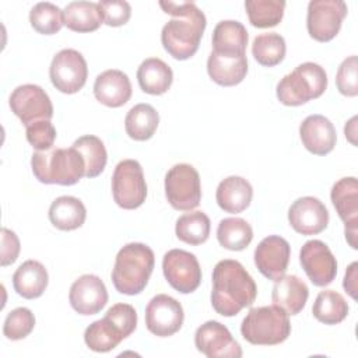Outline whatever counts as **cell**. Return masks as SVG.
I'll list each match as a JSON object with an SVG mask.
<instances>
[{
    "label": "cell",
    "instance_id": "1",
    "mask_svg": "<svg viewBox=\"0 0 358 358\" xmlns=\"http://www.w3.org/2000/svg\"><path fill=\"white\" fill-rule=\"evenodd\" d=\"M159 6L164 13L173 15L161 32L164 49L176 60L192 57L207 25L204 13L192 1H159Z\"/></svg>",
    "mask_w": 358,
    "mask_h": 358
},
{
    "label": "cell",
    "instance_id": "2",
    "mask_svg": "<svg viewBox=\"0 0 358 358\" xmlns=\"http://www.w3.org/2000/svg\"><path fill=\"white\" fill-rule=\"evenodd\" d=\"M257 295V287L246 268L232 259L221 260L213 270L211 305L225 317L238 315L250 306Z\"/></svg>",
    "mask_w": 358,
    "mask_h": 358
},
{
    "label": "cell",
    "instance_id": "3",
    "mask_svg": "<svg viewBox=\"0 0 358 358\" xmlns=\"http://www.w3.org/2000/svg\"><path fill=\"white\" fill-rule=\"evenodd\" d=\"M155 256L144 243H127L116 255L112 270V282L117 292L124 295L140 294L154 270Z\"/></svg>",
    "mask_w": 358,
    "mask_h": 358
},
{
    "label": "cell",
    "instance_id": "4",
    "mask_svg": "<svg viewBox=\"0 0 358 358\" xmlns=\"http://www.w3.org/2000/svg\"><path fill=\"white\" fill-rule=\"evenodd\" d=\"M31 166L35 178L46 185H76L85 176V162L81 154L70 148H50L32 154Z\"/></svg>",
    "mask_w": 358,
    "mask_h": 358
},
{
    "label": "cell",
    "instance_id": "5",
    "mask_svg": "<svg viewBox=\"0 0 358 358\" xmlns=\"http://www.w3.org/2000/svg\"><path fill=\"white\" fill-rule=\"evenodd\" d=\"M242 337L253 345H275L291 334L288 315L278 306L252 308L241 324Z\"/></svg>",
    "mask_w": 358,
    "mask_h": 358
},
{
    "label": "cell",
    "instance_id": "6",
    "mask_svg": "<svg viewBox=\"0 0 358 358\" xmlns=\"http://www.w3.org/2000/svg\"><path fill=\"white\" fill-rule=\"evenodd\" d=\"M327 88V74L322 66L306 62L284 76L277 84V98L282 105L299 106L319 98Z\"/></svg>",
    "mask_w": 358,
    "mask_h": 358
},
{
    "label": "cell",
    "instance_id": "7",
    "mask_svg": "<svg viewBox=\"0 0 358 358\" xmlns=\"http://www.w3.org/2000/svg\"><path fill=\"white\" fill-rule=\"evenodd\" d=\"M165 196L168 203L180 211H190L200 204V175L189 164H176L165 175Z\"/></svg>",
    "mask_w": 358,
    "mask_h": 358
},
{
    "label": "cell",
    "instance_id": "8",
    "mask_svg": "<svg viewBox=\"0 0 358 358\" xmlns=\"http://www.w3.org/2000/svg\"><path fill=\"white\" fill-rule=\"evenodd\" d=\"M112 194L115 203L124 210H134L145 201L147 183L143 168L136 159H123L116 165Z\"/></svg>",
    "mask_w": 358,
    "mask_h": 358
},
{
    "label": "cell",
    "instance_id": "9",
    "mask_svg": "<svg viewBox=\"0 0 358 358\" xmlns=\"http://www.w3.org/2000/svg\"><path fill=\"white\" fill-rule=\"evenodd\" d=\"M87 76V62L78 50L63 49L53 56L49 77L57 91L63 94L78 92L85 85Z\"/></svg>",
    "mask_w": 358,
    "mask_h": 358
},
{
    "label": "cell",
    "instance_id": "10",
    "mask_svg": "<svg viewBox=\"0 0 358 358\" xmlns=\"http://www.w3.org/2000/svg\"><path fill=\"white\" fill-rule=\"evenodd\" d=\"M347 4L341 0H312L308 4L306 28L317 42L331 41L347 15Z\"/></svg>",
    "mask_w": 358,
    "mask_h": 358
},
{
    "label": "cell",
    "instance_id": "11",
    "mask_svg": "<svg viewBox=\"0 0 358 358\" xmlns=\"http://www.w3.org/2000/svg\"><path fill=\"white\" fill-rule=\"evenodd\" d=\"M162 271L168 284L180 294L196 291L201 282L197 257L183 249H172L164 255Z\"/></svg>",
    "mask_w": 358,
    "mask_h": 358
},
{
    "label": "cell",
    "instance_id": "12",
    "mask_svg": "<svg viewBox=\"0 0 358 358\" xmlns=\"http://www.w3.org/2000/svg\"><path fill=\"white\" fill-rule=\"evenodd\" d=\"M11 112L25 124L38 120H50L53 116V105L43 88L35 84H24L17 87L8 99Z\"/></svg>",
    "mask_w": 358,
    "mask_h": 358
},
{
    "label": "cell",
    "instance_id": "13",
    "mask_svg": "<svg viewBox=\"0 0 358 358\" xmlns=\"http://www.w3.org/2000/svg\"><path fill=\"white\" fill-rule=\"evenodd\" d=\"M183 319L182 305L166 294L155 295L145 308V326L157 337H169L179 331Z\"/></svg>",
    "mask_w": 358,
    "mask_h": 358
},
{
    "label": "cell",
    "instance_id": "14",
    "mask_svg": "<svg viewBox=\"0 0 358 358\" xmlns=\"http://www.w3.org/2000/svg\"><path fill=\"white\" fill-rule=\"evenodd\" d=\"M299 262L308 278L316 287H326L336 278V257L329 246L319 239H312L303 243L299 252Z\"/></svg>",
    "mask_w": 358,
    "mask_h": 358
},
{
    "label": "cell",
    "instance_id": "15",
    "mask_svg": "<svg viewBox=\"0 0 358 358\" xmlns=\"http://www.w3.org/2000/svg\"><path fill=\"white\" fill-rule=\"evenodd\" d=\"M331 203L343 220L345 239L352 249L358 248V182L357 178L348 176L337 180L331 187Z\"/></svg>",
    "mask_w": 358,
    "mask_h": 358
},
{
    "label": "cell",
    "instance_id": "16",
    "mask_svg": "<svg viewBox=\"0 0 358 358\" xmlns=\"http://www.w3.org/2000/svg\"><path fill=\"white\" fill-rule=\"evenodd\" d=\"M196 348L207 358H239L242 348L229 330L215 320L201 324L194 334Z\"/></svg>",
    "mask_w": 358,
    "mask_h": 358
},
{
    "label": "cell",
    "instance_id": "17",
    "mask_svg": "<svg viewBox=\"0 0 358 358\" xmlns=\"http://www.w3.org/2000/svg\"><path fill=\"white\" fill-rule=\"evenodd\" d=\"M291 257L289 243L278 236H266L255 249V264L257 270L268 280H280L288 267Z\"/></svg>",
    "mask_w": 358,
    "mask_h": 358
},
{
    "label": "cell",
    "instance_id": "18",
    "mask_svg": "<svg viewBox=\"0 0 358 358\" xmlns=\"http://www.w3.org/2000/svg\"><path fill=\"white\" fill-rule=\"evenodd\" d=\"M69 301L77 313L84 316L96 315L108 302V291L98 275L84 274L71 284Z\"/></svg>",
    "mask_w": 358,
    "mask_h": 358
},
{
    "label": "cell",
    "instance_id": "19",
    "mask_svg": "<svg viewBox=\"0 0 358 358\" xmlns=\"http://www.w3.org/2000/svg\"><path fill=\"white\" fill-rule=\"evenodd\" d=\"M289 225L301 235H316L327 228L329 211L316 197L296 199L288 210Z\"/></svg>",
    "mask_w": 358,
    "mask_h": 358
},
{
    "label": "cell",
    "instance_id": "20",
    "mask_svg": "<svg viewBox=\"0 0 358 358\" xmlns=\"http://www.w3.org/2000/svg\"><path fill=\"white\" fill-rule=\"evenodd\" d=\"M303 147L315 155H326L333 151L337 134L333 123L322 115L308 116L299 126Z\"/></svg>",
    "mask_w": 358,
    "mask_h": 358
},
{
    "label": "cell",
    "instance_id": "21",
    "mask_svg": "<svg viewBox=\"0 0 358 358\" xmlns=\"http://www.w3.org/2000/svg\"><path fill=\"white\" fill-rule=\"evenodd\" d=\"M94 95L102 105L109 108H119L130 99L131 83L126 73L110 69L101 73L95 78Z\"/></svg>",
    "mask_w": 358,
    "mask_h": 358
},
{
    "label": "cell",
    "instance_id": "22",
    "mask_svg": "<svg viewBox=\"0 0 358 358\" xmlns=\"http://www.w3.org/2000/svg\"><path fill=\"white\" fill-rule=\"evenodd\" d=\"M309 296L308 285L296 275H282L275 281L271 299L273 303L281 308L287 315H298L306 305Z\"/></svg>",
    "mask_w": 358,
    "mask_h": 358
},
{
    "label": "cell",
    "instance_id": "23",
    "mask_svg": "<svg viewBox=\"0 0 358 358\" xmlns=\"http://www.w3.org/2000/svg\"><path fill=\"white\" fill-rule=\"evenodd\" d=\"M207 73L210 78L218 85H236L243 81L248 73L246 55L229 56L211 52L207 59Z\"/></svg>",
    "mask_w": 358,
    "mask_h": 358
},
{
    "label": "cell",
    "instance_id": "24",
    "mask_svg": "<svg viewBox=\"0 0 358 358\" xmlns=\"http://www.w3.org/2000/svg\"><path fill=\"white\" fill-rule=\"evenodd\" d=\"M253 197L252 185L242 176H228L220 182L215 193L217 204L221 210L238 214L250 206Z\"/></svg>",
    "mask_w": 358,
    "mask_h": 358
},
{
    "label": "cell",
    "instance_id": "25",
    "mask_svg": "<svg viewBox=\"0 0 358 358\" xmlns=\"http://www.w3.org/2000/svg\"><path fill=\"white\" fill-rule=\"evenodd\" d=\"M248 39V31L239 21H220L213 32V52L229 56H243L246 55Z\"/></svg>",
    "mask_w": 358,
    "mask_h": 358
},
{
    "label": "cell",
    "instance_id": "26",
    "mask_svg": "<svg viewBox=\"0 0 358 358\" xmlns=\"http://www.w3.org/2000/svg\"><path fill=\"white\" fill-rule=\"evenodd\" d=\"M49 282V275L42 263L38 260L24 262L13 275L15 292L25 299L39 298Z\"/></svg>",
    "mask_w": 358,
    "mask_h": 358
},
{
    "label": "cell",
    "instance_id": "27",
    "mask_svg": "<svg viewBox=\"0 0 358 358\" xmlns=\"http://www.w3.org/2000/svg\"><path fill=\"white\" fill-rule=\"evenodd\" d=\"M173 80L172 69L158 57L145 59L137 70V81L140 88L150 95L165 94Z\"/></svg>",
    "mask_w": 358,
    "mask_h": 358
},
{
    "label": "cell",
    "instance_id": "28",
    "mask_svg": "<svg viewBox=\"0 0 358 358\" xmlns=\"http://www.w3.org/2000/svg\"><path fill=\"white\" fill-rule=\"evenodd\" d=\"M87 217L83 201L74 196H60L49 207V220L53 227L62 231L80 228Z\"/></svg>",
    "mask_w": 358,
    "mask_h": 358
},
{
    "label": "cell",
    "instance_id": "29",
    "mask_svg": "<svg viewBox=\"0 0 358 358\" xmlns=\"http://www.w3.org/2000/svg\"><path fill=\"white\" fill-rule=\"evenodd\" d=\"M64 25L74 32L96 31L102 21L98 3L94 1H71L63 10Z\"/></svg>",
    "mask_w": 358,
    "mask_h": 358
},
{
    "label": "cell",
    "instance_id": "30",
    "mask_svg": "<svg viewBox=\"0 0 358 358\" xmlns=\"http://www.w3.org/2000/svg\"><path fill=\"white\" fill-rule=\"evenodd\" d=\"M158 123V112L148 103H138L127 112L124 129L130 138L136 141H145L154 136Z\"/></svg>",
    "mask_w": 358,
    "mask_h": 358
},
{
    "label": "cell",
    "instance_id": "31",
    "mask_svg": "<svg viewBox=\"0 0 358 358\" xmlns=\"http://www.w3.org/2000/svg\"><path fill=\"white\" fill-rule=\"evenodd\" d=\"M217 239L222 248L239 252L252 242L253 229L246 220L239 217H228L220 221L217 228Z\"/></svg>",
    "mask_w": 358,
    "mask_h": 358
},
{
    "label": "cell",
    "instance_id": "32",
    "mask_svg": "<svg viewBox=\"0 0 358 358\" xmlns=\"http://www.w3.org/2000/svg\"><path fill=\"white\" fill-rule=\"evenodd\" d=\"M210 218L203 211H192L180 215L176 221L175 234L187 245H201L210 235Z\"/></svg>",
    "mask_w": 358,
    "mask_h": 358
},
{
    "label": "cell",
    "instance_id": "33",
    "mask_svg": "<svg viewBox=\"0 0 358 358\" xmlns=\"http://www.w3.org/2000/svg\"><path fill=\"white\" fill-rule=\"evenodd\" d=\"M312 313L324 324H337L347 317L348 305L341 294L333 289H324L316 296Z\"/></svg>",
    "mask_w": 358,
    "mask_h": 358
},
{
    "label": "cell",
    "instance_id": "34",
    "mask_svg": "<svg viewBox=\"0 0 358 358\" xmlns=\"http://www.w3.org/2000/svg\"><path fill=\"white\" fill-rule=\"evenodd\" d=\"M285 50V41L277 32L260 34L255 38L252 45V55L255 60L264 67L280 64L284 60Z\"/></svg>",
    "mask_w": 358,
    "mask_h": 358
},
{
    "label": "cell",
    "instance_id": "35",
    "mask_svg": "<svg viewBox=\"0 0 358 358\" xmlns=\"http://www.w3.org/2000/svg\"><path fill=\"white\" fill-rule=\"evenodd\" d=\"M123 338L122 333L105 317L92 322L84 333L87 347L95 352L112 351Z\"/></svg>",
    "mask_w": 358,
    "mask_h": 358
},
{
    "label": "cell",
    "instance_id": "36",
    "mask_svg": "<svg viewBox=\"0 0 358 358\" xmlns=\"http://www.w3.org/2000/svg\"><path fill=\"white\" fill-rule=\"evenodd\" d=\"M73 147L84 158L87 178H95L105 169V165L108 161V154H106V148L99 137L92 136V134L83 136L73 143Z\"/></svg>",
    "mask_w": 358,
    "mask_h": 358
},
{
    "label": "cell",
    "instance_id": "37",
    "mask_svg": "<svg viewBox=\"0 0 358 358\" xmlns=\"http://www.w3.org/2000/svg\"><path fill=\"white\" fill-rule=\"evenodd\" d=\"M245 8L249 22L256 28L275 27L284 15L285 1L282 0H248Z\"/></svg>",
    "mask_w": 358,
    "mask_h": 358
},
{
    "label": "cell",
    "instance_id": "38",
    "mask_svg": "<svg viewBox=\"0 0 358 358\" xmlns=\"http://www.w3.org/2000/svg\"><path fill=\"white\" fill-rule=\"evenodd\" d=\"M29 22L36 32L42 35H53L64 25L63 11L53 3L42 1L31 8Z\"/></svg>",
    "mask_w": 358,
    "mask_h": 358
},
{
    "label": "cell",
    "instance_id": "39",
    "mask_svg": "<svg viewBox=\"0 0 358 358\" xmlns=\"http://www.w3.org/2000/svg\"><path fill=\"white\" fill-rule=\"evenodd\" d=\"M35 327V316L28 308L13 309L3 324V334L8 340H22Z\"/></svg>",
    "mask_w": 358,
    "mask_h": 358
},
{
    "label": "cell",
    "instance_id": "40",
    "mask_svg": "<svg viewBox=\"0 0 358 358\" xmlns=\"http://www.w3.org/2000/svg\"><path fill=\"white\" fill-rule=\"evenodd\" d=\"M103 317L108 319L124 338L129 337L137 326V312L129 303H115L108 309Z\"/></svg>",
    "mask_w": 358,
    "mask_h": 358
},
{
    "label": "cell",
    "instance_id": "41",
    "mask_svg": "<svg viewBox=\"0 0 358 358\" xmlns=\"http://www.w3.org/2000/svg\"><path fill=\"white\" fill-rule=\"evenodd\" d=\"M337 90L345 96H357L358 94V59L350 56L340 64L336 74Z\"/></svg>",
    "mask_w": 358,
    "mask_h": 358
},
{
    "label": "cell",
    "instance_id": "42",
    "mask_svg": "<svg viewBox=\"0 0 358 358\" xmlns=\"http://www.w3.org/2000/svg\"><path fill=\"white\" fill-rule=\"evenodd\" d=\"M27 140L36 151H46L53 147L56 129L50 120H38L27 126Z\"/></svg>",
    "mask_w": 358,
    "mask_h": 358
},
{
    "label": "cell",
    "instance_id": "43",
    "mask_svg": "<svg viewBox=\"0 0 358 358\" xmlns=\"http://www.w3.org/2000/svg\"><path fill=\"white\" fill-rule=\"evenodd\" d=\"M102 21L109 27L124 25L131 15V7L124 0H102L98 3Z\"/></svg>",
    "mask_w": 358,
    "mask_h": 358
},
{
    "label": "cell",
    "instance_id": "44",
    "mask_svg": "<svg viewBox=\"0 0 358 358\" xmlns=\"http://www.w3.org/2000/svg\"><path fill=\"white\" fill-rule=\"evenodd\" d=\"M20 239L18 236L7 229V228H3L1 229V266L6 267V266H10L13 264L18 255H20Z\"/></svg>",
    "mask_w": 358,
    "mask_h": 358
},
{
    "label": "cell",
    "instance_id": "45",
    "mask_svg": "<svg viewBox=\"0 0 358 358\" xmlns=\"http://www.w3.org/2000/svg\"><path fill=\"white\" fill-rule=\"evenodd\" d=\"M357 278H358V263L354 262L348 266L344 275V281H343V287L345 292H348V295L354 299H357V285H358Z\"/></svg>",
    "mask_w": 358,
    "mask_h": 358
}]
</instances>
